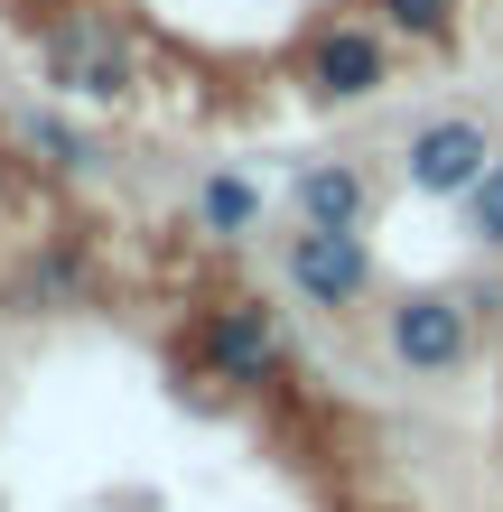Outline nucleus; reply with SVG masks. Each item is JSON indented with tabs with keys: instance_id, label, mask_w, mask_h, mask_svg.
<instances>
[{
	"instance_id": "20e7f679",
	"label": "nucleus",
	"mask_w": 503,
	"mask_h": 512,
	"mask_svg": "<svg viewBox=\"0 0 503 512\" xmlns=\"http://www.w3.org/2000/svg\"><path fill=\"white\" fill-rule=\"evenodd\" d=\"M401 168H410V187H420V196H466L494 168V140H485V122H466V112H438V122L410 131Z\"/></svg>"
},
{
	"instance_id": "423d86ee",
	"label": "nucleus",
	"mask_w": 503,
	"mask_h": 512,
	"mask_svg": "<svg viewBox=\"0 0 503 512\" xmlns=\"http://www.w3.org/2000/svg\"><path fill=\"white\" fill-rule=\"evenodd\" d=\"M205 373L215 382H271V364H280V326H271V308L261 298H233V308H215L205 317Z\"/></svg>"
},
{
	"instance_id": "1a4fd4ad",
	"label": "nucleus",
	"mask_w": 503,
	"mask_h": 512,
	"mask_svg": "<svg viewBox=\"0 0 503 512\" xmlns=\"http://www.w3.org/2000/svg\"><path fill=\"white\" fill-rule=\"evenodd\" d=\"M19 149H28V159H47V168H66V177L94 168V140H84L75 122H56V112H19Z\"/></svg>"
},
{
	"instance_id": "9d476101",
	"label": "nucleus",
	"mask_w": 503,
	"mask_h": 512,
	"mask_svg": "<svg viewBox=\"0 0 503 512\" xmlns=\"http://www.w3.org/2000/svg\"><path fill=\"white\" fill-rule=\"evenodd\" d=\"M373 10H382V28L410 38V47H448V38H457V0H373Z\"/></svg>"
},
{
	"instance_id": "0eeeda50",
	"label": "nucleus",
	"mask_w": 503,
	"mask_h": 512,
	"mask_svg": "<svg viewBox=\"0 0 503 512\" xmlns=\"http://www.w3.org/2000/svg\"><path fill=\"white\" fill-rule=\"evenodd\" d=\"M364 205H373V177L354 168V159H317V168H299V224L364 233Z\"/></svg>"
},
{
	"instance_id": "f257e3e1",
	"label": "nucleus",
	"mask_w": 503,
	"mask_h": 512,
	"mask_svg": "<svg viewBox=\"0 0 503 512\" xmlns=\"http://www.w3.org/2000/svg\"><path fill=\"white\" fill-rule=\"evenodd\" d=\"M38 56H47V84H66L75 103H112L122 112L131 84H140V56H131L122 28H112V10H56Z\"/></svg>"
},
{
	"instance_id": "f03ea898",
	"label": "nucleus",
	"mask_w": 503,
	"mask_h": 512,
	"mask_svg": "<svg viewBox=\"0 0 503 512\" xmlns=\"http://www.w3.org/2000/svg\"><path fill=\"white\" fill-rule=\"evenodd\" d=\"M382 345H392L401 373H457L466 354H476V317H466V298L448 289H410L392 317H382Z\"/></svg>"
},
{
	"instance_id": "7ed1b4c3",
	"label": "nucleus",
	"mask_w": 503,
	"mask_h": 512,
	"mask_svg": "<svg viewBox=\"0 0 503 512\" xmlns=\"http://www.w3.org/2000/svg\"><path fill=\"white\" fill-rule=\"evenodd\" d=\"M280 270H289V289L308 298V308H354V298L373 289V243L364 233H336V224H299L289 233V252H280Z\"/></svg>"
},
{
	"instance_id": "6e6552de",
	"label": "nucleus",
	"mask_w": 503,
	"mask_h": 512,
	"mask_svg": "<svg viewBox=\"0 0 503 512\" xmlns=\"http://www.w3.org/2000/svg\"><path fill=\"white\" fill-rule=\"evenodd\" d=\"M187 215H196V233H215V243H243V233H261V187L233 177V168H205Z\"/></svg>"
},
{
	"instance_id": "f8f14e48",
	"label": "nucleus",
	"mask_w": 503,
	"mask_h": 512,
	"mask_svg": "<svg viewBox=\"0 0 503 512\" xmlns=\"http://www.w3.org/2000/svg\"><path fill=\"white\" fill-rule=\"evenodd\" d=\"M75 280H84V270H75L66 252H47V261H38V270H28V280H19V298H66Z\"/></svg>"
},
{
	"instance_id": "9b49d317",
	"label": "nucleus",
	"mask_w": 503,
	"mask_h": 512,
	"mask_svg": "<svg viewBox=\"0 0 503 512\" xmlns=\"http://www.w3.org/2000/svg\"><path fill=\"white\" fill-rule=\"evenodd\" d=\"M466 215H476V243H485V252H503V159L476 177V187H466Z\"/></svg>"
},
{
	"instance_id": "39448f33",
	"label": "nucleus",
	"mask_w": 503,
	"mask_h": 512,
	"mask_svg": "<svg viewBox=\"0 0 503 512\" xmlns=\"http://www.w3.org/2000/svg\"><path fill=\"white\" fill-rule=\"evenodd\" d=\"M382 84H392V47H382V28H327V38L308 47V94L317 103H373Z\"/></svg>"
}]
</instances>
